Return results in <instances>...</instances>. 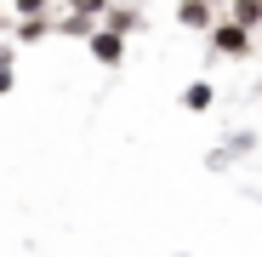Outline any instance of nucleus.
<instances>
[{
  "instance_id": "nucleus-1",
  "label": "nucleus",
  "mask_w": 262,
  "mask_h": 257,
  "mask_svg": "<svg viewBox=\"0 0 262 257\" xmlns=\"http://www.w3.org/2000/svg\"><path fill=\"white\" fill-rule=\"evenodd\" d=\"M92 52H97L103 63H120V40H114V34H97V40H92Z\"/></svg>"
},
{
  "instance_id": "nucleus-2",
  "label": "nucleus",
  "mask_w": 262,
  "mask_h": 257,
  "mask_svg": "<svg viewBox=\"0 0 262 257\" xmlns=\"http://www.w3.org/2000/svg\"><path fill=\"white\" fill-rule=\"evenodd\" d=\"M216 46H223V52H245V34H239V29H223V34H216Z\"/></svg>"
},
{
  "instance_id": "nucleus-3",
  "label": "nucleus",
  "mask_w": 262,
  "mask_h": 257,
  "mask_svg": "<svg viewBox=\"0 0 262 257\" xmlns=\"http://www.w3.org/2000/svg\"><path fill=\"white\" fill-rule=\"evenodd\" d=\"M183 103H188V109H205V103H211V86H205V80L188 86V97H183Z\"/></svg>"
},
{
  "instance_id": "nucleus-4",
  "label": "nucleus",
  "mask_w": 262,
  "mask_h": 257,
  "mask_svg": "<svg viewBox=\"0 0 262 257\" xmlns=\"http://www.w3.org/2000/svg\"><path fill=\"white\" fill-rule=\"evenodd\" d=\"M234 17H239V23H256V17H262V6H256V0H239Z\"/></svg>"
},
{
  "instance_id": "nucleus-5",
  "label": "nucleus",
  "mask_w": 262,
  "mask_h": 257,
  "mask_svg": "<svg viewBox=\"0 0 262 257\" xmlns=\"http://www.w3.org/2000/svg\"><path fill=\"white\" fill-rule=\"evenodd\" d=\"M17 6H23V12H40V0H17Z\"/></svg>"
}]
</instances>
